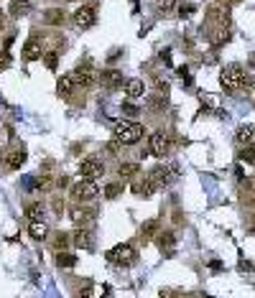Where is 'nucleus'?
Masks as SVG:
<instances>
[{"label":"nucleus","instance_id":"f257e3e1","mask_svg":"<svg viewBox=\"0 0 255 298\" xmlns=\"http://www.w3.org/2000/svg\"><path fill=\"white\" fill-rule=\"evenodd\" d=\"M248 77H245V69L240 66V64H230V66H224L222 71H219V87L224 89L227 95H232V92H237V89H243V87H248Z\"/></svg>","mask_w":255,"mask_h":298},{"label":"nucleus","instance_id":"f03ea898","mask_svg":"<svg viewBox=\"0 0 255 298\" xmlns=\"http://www.w3.org/2000/svg\"><path fill=\"white\" fill-rule=\"evenodd\" d=\"M141 138H143V125L130 123V120L117 123L112 130V140H117L120 145H136Z\"/></svg>","mask_w":255,"mask_h":298},{"label":"nucleus","instance_id":"7ed1b4c3","mask_svg":"<svg viewBox=\"0 0 255 298\" xmlns=\"http://www.w3.org/2000/svg\"><path fill=\"white\" fill-rule=\"evenodd\" d=\"M72 194H74V199L77 201H92L100 197V184H97V178H79L77 184L72 186Z\"/></svg>","mask_w":255,"mask_h":298},{"label":"nucleus","instance_id":"20e7f679","mask_svg":"<svg viewBox=\"0 0 255 298\" xmlns=\"http://www.w3.org/2000/svg\"><path fill=\"white\" fill-rule=\"evenodd\" d=\"M108 260L112 265H130L136 260V247L133 245H115L112 250H108Z\"/></svg>","mask_w":255,"mask_h":298},{"label":"nucleus","instance_id":"39448f33","mask_svg":"<svg viewBox=\"0 0 255 298\" xmlns=\"http://www.w3.org/2000/svg\"><path fill=\"white\" fill-rule=\"evenodd\" d=\"M148 153L156 156V158H163V156H166V153H169V135H163L161 130L151 132V135H148Z\"/></svg>","mask_w":255,"mask_h":298},{"label":"nucleus","instance_id":"423d86ee","mask_svg":"<svg viewBox=\"0 0 255 298\" xmlns=\"http://www.w3.org/2000/svg\"><path fill=\"white\" fill-rule=\"evenodd\" d=\"M102 173H105V163L97 156H89L79 163V176H84V178H100Z\"/></svg>","mask_w":255,"mask_h":298},{"label":"nucleus","instance_id":"0eeeda50","mask_svg":"<svg viewBox=\"0 0 255 298\" xmlns=\"http://www.w3.org/2000/svg\"><path fill=\"white\" fill-rule=\"evenodd\" d=\"M97 214H100L97 206H74V209H72V222H74V225H79V227H84V225H92V222L97 219Z\"/></svg>","mask_w":255,"mask_h":298},{"label":"nucleus","instance_id":"6e6552de","mask_svg":"<svg viewBox=\"0 0 255 298\" xmlns=\"http://www.w3.org/2000/svg\"><path fill=\"white\" fill-rule=\"evenodd\" d=\"M235 143L240 148H255V125H243L235 135Z\"/></svg>","mask_w":255,"mask_h":298},{"label":"nucleus","instance_id":"1a4fd4ad","mask_svg":"<svg viewBox=\"0 0 255 298\" xmlns=\"http://www.w3.org/2000/svg\"><path fill=\"white\" fill-rule=\"evenodd\" d=\"M74 82H77V87L87 89V87H92L97 82V77H95V71L84 64V66H77V71H74Z\"/></svg>","mask_w":255,"mask_h":298},{"label":"nucleus","instance_id":"9d476101","mask_svg":"<svg viewBox=\"0 0 255 298\" xmlns=\"http://www.w3.org/2000/svg\"><path fill=\"white\" fill-rule=\"evenodd\" d=\"M74 23H77L79 28H89V26L95 23V8H92V5L79 8L77 13H74Z\"/></svg>","mask_w":255,"mask_h":298},{"label":"nucleus","instance_id":"9b49d317","mask_svg":"<svg viewBox=\"0 0 255 298\" xmlns=\"http://www.w3.org/2000/svg\"><path fill=\"white\" fill-rule=\"evenodd\" d=\"M74 87H77L74 74H62V77H59V84H56V92L62 95V97H69L74 92Z\"/></svg>","mask_w":255,"mask_h":298},{"label":"nucleus","instance_id":"f8f14e48","mask_svg":"<svg viewBox=\"0 0 255 298\" xmlns=\"http://www.w3.org/2000/svg\"><path fill=\"white\" fill-rule=\"evenodd\" d=\"M125 79H123V71H117V69H108V71H102V84L108 87V89H115L120 87Z\"/></svg>","mask_w":255,"mask_h":298},{"label":"nucleus","instance_id":"ddd939ff","mask_svg":"<svg viewBox=\"0 0 255 298\" xmlns=\"http://www.w3.org/2000/svg\"><path fill=\"white\" fill-rule=\"evenodd\" d=\"M43 217H46V206L41 201H34V204L26 206V219L28 222H43Z\"/></svg>","mask_w":255,"mask_h":298},{"label":"nucleus","instance_id":"4468645a","mask_svg":"<svg viewBox=\"0 0 255 298\" xmlns=\"http://www.w3.org/2000/svg\"><path fill=\"white\" fill-rule=\"evenodd\" d=\"M72 240H74V245L77 247H84V250H92V242H95V237H92V232H87V230H77L72 234Z\"/></svg>","mask_w":255,"mask_h":298},{"label":"nucleus","instance_id":"2eb2a0df","mask_svg":"<svg viewBox=\"0 0 255 298\" xmlns=\"http://www.w3.org/2000/svg\"><path fill=\"white\" fill-rule=\"evenodd\" d=\"M207 21H212L217 26H224L227 23V10H224L222 5H209L207 8Z\"/></svg>","mask_w":255,"mask_h":298},{"label":"nucleus","instance_id":"dca6fc26","mask_svg":"<svg viewBox=\"0 0 255 298\" xmlns=\"http://www.w3.org/2000/svg\"><path fill=\"white\" fill-rule=\"evenodd\" d=\"M23 59L26 62H36V59H41V43L36 38L23 43Z\"/></svg>","mask_w":255,"mask_h":298},{"label":"nucleus","instance_id":"f3484780","mask_svg":"<svg viewBox=\"0 0 255 298\" xmlns=\"http://www.w3.org/2000/svg\"><path fill=\"white\" fill-rule=\"evenodd\" d=\"M125 95L133 97V99H136V97H143V95H146V82H143V79H128V82H125Z\"/></svg>","mask_w":255,"mask_h":298},{"label":"nucleus","instance_id":"a211bd4d","mask_svg":"<svg viewBox=\"0 0 255 298\" xmlns=\"http://www.w3.org/2000/svg\"><path fill=\"white\" fill-rule=\"evenodd\" d=\"M156 189H158V186L151 181V178H143V181L133 184V194H136V197H151Z\"/></svg>","mask_w":255,"mask_h":298},{"label":"nucleus","instance_id":"6ab92c4d","mask_svg":"<svg viewBox=\"0 0 255 298\" xmlns=\"http://www.w3.org/2000/svg\"><path fill=\"white\" fill-rule=\"evenodd\" d=\"M138 171H141V166L136 161H125V163H120V166H117V176L120 178H133V176H138Z\"/></svg>","mask_w":255,"mask_h":298},{"label":"nucleus","instance_id":"aec40b11","mask_svg":"<svg viewBox=\"0 0 255 298\" xmlns=\"http://www.w3.org/2000/svg\"><path fill=\"white\" fill-rule=\"evenodd\" d=\"M43 21H46L49 26H62L64 23V10L62 8H49L46 13H43Z\"/></svg>","mask_w":255,"mask_h":298},{"label":"nucleus","instance_id":"412c9836","mask_svg":"<svg viewBox=\"0 0 255 298\" xmlns=\"http://www.w3.org/2000/svg\"><path fill=\"white\" fill-rule=\"evenodd\" d=\"M28 234H31L34 240H43V237L49 234V227L43 225V222H28Z\"/></svg>","mask_w":255,"mask_h":298},{"label":"nucleus","instance_id":"4be33fe9","mask_svg":"<svg viewBox=\"0 0 255 298\" xmlns=\"http://www.w3.org/2000/svg\"><path fill=\"white\" fill-rule=\"evenodd\" d=\"M148 178H151L156 186H166L169 184V171L163 168V166H158V168H153L151 173H148Z\"/></svg>","mask_w":255,"mask_h":298},{"label":"nucleus","instance_id":"5701e85b","mask_svg":"<svg viewBox=\"0 0 255 298\" xmlns=\"http://www.w3.org/2000/svg\"><path fill=\"white\" fill-rule=\"evenodd\" d=\"M105 199H117L120 197V194H123V184H120V181H110V184H105Z\"/></svg>","mask_w":255,"mask_h":298},{"label":"nucleus","instance_id":"b1692460","mask_svg":"<svg viewBox=\"0 0 255 298\" xmlns=\"http://www.w3.org/2000/svg\"><path fill=\"white\" fill-rule=\"evenodd\" d=\"M56 265L69 270V267L77 265V255H72V252H59V255H56Z\"/></svg>","mask_w":255,"mask_h":298},{"label":"nucleus","instance_id":"393cba45","mask_svg":"<svg viewBox=\"0 0 255 298\" xmlns=\"http://www.w3.org/2000/svg\"><path fill=\"white\" fill-rule=\"evenodd\" d=\"M23 163H26V151H23V148H18V151H13L8 156V166L10 168H21Z\"/></svg>","mask_w":255,"mask_h":298},{"label":"nucleus","instance_id":"a878e982","mask_svg":"<svg viewBox=\"0 0 255 298\" xmlns=\"http://www.w3.org/2000/svg\"><path fill=\"white\" fill-rule=\"evenodd\" d=\"M174 242H176L174 232H161V234H158V247H161V250H169V252H171Z\"/></svg>","mask_w":255,"mask_h":298},{"label":"nucleus","instance_id":"bb28decb","mask_svg":"<svg viewBox=\"0 0 255 298\" xmlns=\"http://www.w3.org/2000/svg\"><path fill=\"white\" fill-rule=\"evenodd\" d=\"M237 161L240 163H255V148H240Z\"/></svg>","mask_w":255,"mask_h":298},{"label":"nucleus","instance_id":"cd10ccee","mask_svg":"<svg viewBox=\"0 0 255 298\" xmlns=\"http://www.w3.org/2000/svg\"><path fill=\"white\" fill-rule=\"evenodd\" d=\"M230 41V31H227V28H219V31L215 33V46H224V43H227Z\"/></svg>","mask_w":255,"mask_h":298},{"label":"nucleus","instance_id":"c85d7f7f","mask_svg":"<svg viewBox=\"0 0 255 298\" xmlns=\"http://www.w3.org/2000/svg\"><path fill=\"white\" fill-rule=\"evenodd\" d=\"M28 10H31V5H28L26 0H13V13H16V16H21V13L26 16Z\"/></svg>","mask_w":255,"mask_h":298},{"label":"nucleus","instance_id":"c756f323","mask_svg":"<svg viewBox=\"0 0 255 298\" xmlns=\"http://www.w3.org/2000/svg\"><path fill=\"white\" fill-rule=\"evenodd\" d=\"M67 242H69V234H54V247L59 250V252H64V247H67Z\"/></svg>","mask_w":255,"mask_h":298},{"label":"nucleus","instance_id":"7c9ffc66","mask_svg":"<svg viewBox=\"0 0 255 298\" xmlns=\"http://www.w3.org/2000/svg\"><path fill=\"white\" fill-rule=\"evenodd\" d=\"M156 8H158L161 13H171V10L176 8V0H156Z\"/></svg>","mask_w":255,"mask_h":298},{"label":"nucleus","instance_id":"2f4dec72","mask_svg":"<svg viewBox=\"0 0 255 298\" xmlns=\"http://www.w3.org/2000/svg\"><path fill=\"white\" fill-rule=\"evenodd\" d=\"M43 64H46V69H56V64H59V54H56V51H49L46 56H43Z\"/></svg>","mask_w":255,"mask_h":298},{"label":"nucleus","instance_id":"473e14b6","mask_svg":"<svg viewBox=\"0 0 255 298\" xmlns=\"http://www.w3.org/2000/svg\"><path fill=\"white\" fill-rule=\"evenodd\" d=\"M199 99H202V105H204V107H217V97H215V95L202 92V95H199Z\"/></svg>","mask_w":255,"mask_h":298},{"label":"nucleus","instance_id":"72a5a7b5","mask_svg":"<svg viewBox=\"0 0 255 298\" xmlns=\"http://www.w3.org/2000/svg\"><path fill=\"white\" fill-rule=\"evenodd\" d=\"M77 298H92V286H89V283H84V286L79 288V293H77Z\"/></svg>","mask_w":255,"mask_h":298},{"label":"nucleus","instance_id":"f704fd0d","mask_svg":"<svg viewBox=\"0 0 255 298\" xmlns=\"http://www.w3.org/2000/svg\"><path fill=\"white\" fill-rule=\"evenodd\" d=\"M141 232H143V234H153V232H156V222H153V219H151V222H146Z\"/></svg>","mask_w":255,"mask_h":298},{"label":"nucleus","instance_id":"c9c22d12","mask_svg":"<svg viewBox=\"0 0 255 298\" xmlns=\"http://www.w3.org/2000/svg\"><path fill=\"white\" fill-rule=\"evenodd\" d=\"M8 64H10V56L3 51V54H0V69H8Z\"/></svg>","mask_w":255,"mask_h":298},{"label":"nucleus","instance_id":"e433bc0d","mask_svg":"<svg viewBox=\"0 0 255 298\" xmlns=\"http://www.w3.org/2000/svg\"><path fill=\"white\" fill-rule=\"evenodd\" d=\"M248 97H250L253 105H255V82H248Z\"/></svg>","mask_w":255,"mask_h":298},{"label":"nucleus","instance_id":"4c0bfd02","mask_svg":"<svg viewBox=\"0 0 255 298\" xmlns=\"http://www.w3.org/2000/svg\"><path fill=\"white\" fill-rule=\"evenodd\" d=\"M123 110H125L128 115H138V107H136V105H123Z\"/></svg>","mask_w":255,"mask_h":298},{"label":"nucleus","instance_id":"58836bf2","mask_svg":"<svg viewBox=\"0 0 255 298\" xmlns=\"http://www.w3.org/2000/svg\"><path fill=\"white\" fill-rule=\"evenodd\" d=\"M161 298H179L174 291H161Z\"/></svg>","mask_w":255,"mask_h":298},{"label":"nucleus","instance_id":"ea45409f","mask_svg":"<svg viewBox=\"0 0 255 298\" xmlns=\"http://www.w3.org/2000/svg\"><path fill=\"white\" fill-rule=\"evenodd\" d=\"M240 270H253V265L245 263V260H240Z\"/></svg>","mask_w":255,"mask_h":298},{"label":"nucleus","instance_id":"a19ab883","mask_svg":"<svg viewBox=\"0 0 255 298\" xmlns=\"http://www.w3.org/2000/svg\"><path fill=\"white\" fill-rule=\"evenodd\" d=\"M59 186H62V189H64V186H69V178H67V176H62V178H59Z\"/></svg>","mask_w":255,"mask_h":298}]
</instances>
